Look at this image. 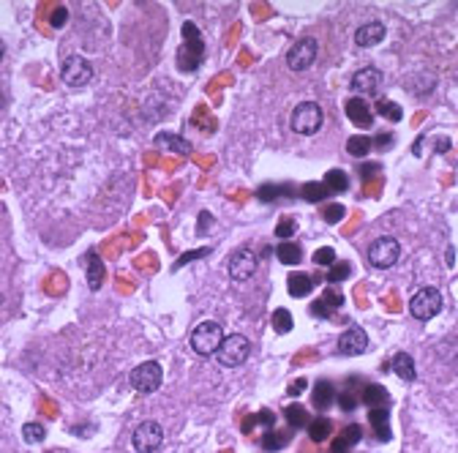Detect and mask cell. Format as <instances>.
Wrapping results in <instances>:
<instances>
[{
  "mask_svg": "<svg viewBox=\"0 0 458 453\" xmlns=\"http://www.w3.org/2000/svg\"><path fill=\"white\" fill-rule=\"evenodd\" d=\"M338 355H347V358H355L368 350V333L363 327H349L338 336V344H335Z\"/></svg>",
  "mask_w": 458,
  "mask_h": 453,
  "instance_id": "cell-11",
  "label": "cell"
},
{
  "mask_svg": "<svg viewBox=\"0 0 458 453\" xmlns=\"http://www.w3.org/2000/svg\"><path fill=\"white\" fill-rule=\"evenodd\" d=\"M256 426H265V431L276 428V415H273L270 410H262V412H256V415H249V418L243 421V434H251Z\"/></svg>",
  "mask_w": 458,
  "mask_h": 453,
  "instance_id": "cell-22",
  "label": "cell"
},
{
  "mask_svg": "<svg viewBox=\"0 0 458 453\" xmlns=\"http://www.w3.org/2000/svg\"><path fill=\"white\" fill-rule=\"evenodd\" d=\"M322 183L331 189V194H344V191H349V175H347L344 170H331Z\"/></svg>",
  "mask_w": 458,
  "mask_h": 453,
  "instance_id": "cell-25",
  "label": "cell"
},
{
  "mask_svg": "<svg viewBox=\"0 0 458 453\" xmlns=\"http://www.w3.org/2000/svg\"><path fill=\"white\" fill-rule=\"evenodd\" d=\"M276 257H279V262H284V265H298L303 259V249L295 241H281L279 246H276Z\"/></svg>",
  "mask_w": 458,
  "mask_h": 453,
  "instance_id": "cell-20",
  "label": "cell"
},
{
  "mask_svg": "<svg viewBox=\"0 0 458 453\" xmlns=\"http://www.w3.org/2000/svg\"><path fill=\"white\" fill-rule=\"evenodd\" d=\"M256 271V254L251 249H237L229 257V276L235 281H249Z\"/></svg>",
  "mask_w": 458,
  "mask_h": 453,
  "instance_id": "cell-12",
  "label": "cell"
},
{
  "mask_svg": "<svg viewBox=\"0 0 458 453\" xmlns=\"http://www.w3.org/2000/svg\"><path fill=\"white\" fill-rule=\"evenodd\" d=\"M131 445L137 453H155L164 445V428L155 421H142L131 434Z\"/></svg>",
  "mask_w": 458,
  "mask_h": 453,
  "instance_id": "cell-8",
  "label": "cell"
},
{
  "mask_svg": "<svg viewBox=\"0 0 458 453\" xmlns=\"http://www.w3.org/2000/svg\"><path fill=\"white\" fill-rule=\"evenodd\" d=\"M384 36H387V30H384V25L382 22H368V25H360L355 30V44L357 47H377V44H382L384 41Z\"/></svg>",
  "mask_w": 458,
  "mask_h": 453,
  "instance_id": "cell-15",
  "label": "cell"
},
{
  "mask_svg": "<svg viewBox=\"0 0 458 453\" xmlns=\"http://www.w3.org/2000/svg\"><path fill=\"white\" fill-rule=\"evenodd\" d=\"M338 440H341V442H347V445L352 448V445H357V442L363 440V428L357 426V424H349V426L341 431V437H338Z\"/></svg>",
  "mask_w": 458,
  "mask_h": 453,
  "instance_id": "cell-37",
  "label": "cell"
},
{
  "mask_svg": "<svg viewBox=\"0 0 458 453\" xmlns=\"http://www.w3.org/2000/svg\"><path fill=\"white\" fill-rule=\"evenodd\" d=\"M270 323H273V330H276L279 336H286V333L295 327V320H292L289 309H276L273 317H270Z\"/></svg>",
  "mask_w": 458,
  "mask_h": 453,
  "instance_id": "cell-31",
  "label": "cell"
},
{
  "mask_svg": "<svg viewBox=\"0 0 458 453\" xmlns=\"http://www.w3.org/2000/svg\"><path fill=\"white\" fill-rule=\"evenodd\" d=\"M289 445V431H276V428H270V431H265V437H262V448L268 453H279L284 451Z\"/></svg>",
  "mask_w": 458,
  "mask_h": 453,
  "instance_id": "cell-23",
  "label": "cell"
},
{
  "mask_svg": "<svg viewBox=\"0 0 458 453\" xmlns=\"http://www.w3.org/2000/svg\"><path fill=\"white\" fill-rule=\"evenodd\" d=\"M308 311H311L314 317H322V320H328V317H331V306H328L325 301H314Z\"/></svg>",
  "mask_w": 458,
  "mask_h": 453,
  "instance_id": "cell-42",
  "label": "cell"
},
{
  "mask_svg": "<svg viewBox=\"0 0 458 453\" xmlns=\"http://www.w3.org/2000/svg\"><path fill=\"white\" fill-rule=\"evenodd\" d=\"M398 257H401V243H398L393 235H382V238H377V241L368 246V262H371L374 268H380V271L393 268V265L398 262Z\"/></svg>",
  "mask_w": 458,
  "mask_h": 453,
  "instance_id": "cell-6",
  "label": "cell"
},
{
  "mask_svg": "<svg viewBox=\"0 0 458 453\" xmlns=\"http://www.w3.org/2000/svg\"><path fill=\"white\" fill-rule=\"evenodd\" d=\"M352 90H355V96H374L377 90H380L382 85V72L380 69H374V66H366V69H360L355 76H352Z\"/></svg>",
  "mask_w": 458,
  "mask_h": 453,
  "instance_id": "cell-13",
  "label": "cell"
},
{
  "mask_svg": "<svg viewBox=\"0 0 458 453\" xmlns=\"http://www.w3.org/2000/svg\"><path fill=\"white\" fill-rule=\"evenodd\" d=\"M387 418H390V412H387L384 407H371V410H368V421H371V426L377 428V437H380L382 442H387V440H390Z\"/></svg>",
  "mask_w": 458,
  "mask_h": 453,
  "instance_id": "cell-21",
  "label": "cell"
},
{
  "mask_svg": "<svg viewBox=\"0 0 458 453\" xmlns=\"http://www.w3.org/2000/svg\"><path fill=\"white\" fill-rule=\"evenodd\" d=\"M390 369L396 372V377H401L404 382H415L417 379V369H415V360L409 353H398L390 360Z\"/></svg>",
  "mask_w": 458,
  "mask_h": 453,
  "instance_id": "cell-16",
  "label": "cell"
},
{
  "mask_svg": "<svg viewBox=\"0 0 458 453\" xmlns=\"http://www.w3.org/2000/svg\"><path fill=\"white\" fill-rule=\"evenodd\" d=\"M60 76L69 88H85L90 79H93V66L82 58V55H71L63 60V69H60Z\"/></svg>",
  "mask_w": 458,
  "mask_h": 453,
  "instance_id": "cell-10",
  "label": "cell"
},
{
  "mask_svg": "<svg viewBox=\"0 0 458 453\" xmlns=\"http://www.w3.org/2000/svg\"><path fill=\"white\" fill-rule=\"evenodd\" d=\"M0 306H3V295H0Z\"/></svg>",
  "mask_w": 458,
  "mask_h": 453,
  "instance_id": "cell-50",
  "label": "cell"
},
{
  "mask_svg": "<svg viewBox=\"0 0 458 453\" xmlns=\"http://www.w3.org/2000/svg\"><path fill=\"white\" fill-rule=\"evenodd\" d=\"M311 399H314V407H317V410H328V407L335 402V388H333L331 379H319Z\"/></svg>",
  "mask_w": 458,
  "mask_h": 453,
  "instance_id": "cell-19",
  "label": "cell"
},
{
  "mask_svg": "<svg viewBox=\"0 0 458 453\" xmlns=\"http://www.w3.org/2000/svg\"><path fill=\"white\" fill-rule=\"evenodd\" d=\"M333 453H349V445L341 442V440H335V442H333Z\"/></svg>",
  "mask_w": 458,
  "mask_h": 453,
  "instance_id": "cell-48",
  "label": "cell"
},
{
  "mask_svg": "<svg viewBox=\"0 0 458 453\" xmlns=\"http://www.w3.org/2000/svg\"><path fill=\"white\" fill-rule=\"evenodd\" d=\"M317 39H298L289 52H286V66L292 69V72H305V69H311L314 66V60H317Z\"/></svg>",
  "mask_w": 458,
  "mask_h": 453,
  "instance_id": "cell-9",
  "label": "cell"
},
{
  "mask_svg": "<svg viewBox=\"0 0 458 453\" xmlns=\"http://www.w3.org/2000/svg\"><path fill=\"white\" fill-rule=\"evenodd\" d=\"M335 402H338V407L344 412H352V410H357V404H360V393H355L352 388H344V391L335 393Z\"/></svg>",
  "mask_w": 458,
  "mask_h": 453,
  "instance_id": "cell-34",
  "label": "cell"
},
{
  "mask_svg": "<svg viewBox=\"0 0 458 453\" xmlns=\"http://www.w3.org/2000/svg\"><path fill=\"white\" fill-rule=\"evenodd\" d=\"M371 148H374V140H371V137H366V134H355V137H349V140H347V151L352 153L355 158L368 156Z\"/></svg>",
  "mask_w": 458,
  "mask_h": 453,
  "instance_id": "cell-26",
  "label": "cell"
},
{
  "mask_svg": "<svg viewBox=\"0 0 458 453\" xmlns=\"http://www.w3.org/2000/svg\"><path fill=\"white\" fill-rule=\"evenodd\" d=\"M445 151H450V140L439 137V140H436V153H445Z\"/></svg>",
  "mask_w": 458,
  "mask_h": 453,
  "instance_id": "cell-47",
  "label": "cell"
},
{
  "mask_svg": "<svg viewBox=\"0 0 458 453\" xmlns=\"http://www.w3.org/2000/svg\"><path fill=\"white\" fill-rule=\"evenodd\" d=\"M360 402L366 407H382V402H387V391L382 385H366L360 393Z\"/></svg>",
  "mask_w": 458,
  "mask_h": 453,
  "instance_id": "cell-28",
  "label": "cell"
},
{
  "mask_svg": "<svg viewBox=\"0 0 458 453\" xmlns=\"http://www.w3.org/2000/svg\"><path fill=\"white\" fill-rule=\"evenodd\" d=\"M155 145H164V148H169V151L175 153H188V142L178 137V134H169V131H164V134H155Z\"/></svg>",
  "mask_w": 458,
  "mask_h": 453,
  "instance_id": "cell-27",
  "label": "cell"
},
{
  "mask_svg": "<svg viewBox=\"0 0 458 453\" xmlns=\"http://www.w3.org/2000/svg\"><path fill=\"white\" fill-rule=\"evenodd\" d=\"M377 173H380V164H363V167H360V177H363V180H371Z\"/></svg>",
  "mask_w": 458,
  "mask_h": 453,
  "instance_id": "cell-45",
  "label": "cell"
},
{
  "mask_svg": "<svg viewBox=\"0 0 458 453\" xmlns=\"http://www.w3.org/2000/svg\"><path fill=\"white\" fill-rule=\"evenodd\" d=\"M286 391H289V396H300V393L305 391V379H303V377L295 379V382H292V385H289Z\"/></svg>",
  "mask_w": 458,
  "mask_h": 453,
  "instance_id": "cell-46",
  "label": "cell"
},
{
  "mask_svg": "<svg viewBox=\"0 0 458 453\" xmlns=\"http://www.w3.org/2000/svg\"><path fill=\"white\" fill-rule=\"evenodd\" d=\"M300 197L305 202H322L331 197V189L325 183H305L303 189H300Z\"/></svg>",
  "mask_w": 458,
  "mask_h": 453,
  "instance_id": "cell-32",
  "label": "cell"
},
{
  "mask_svg": "<svg viewBox=\"0 0 458 453\" xmlns=\"http://www.w3.org/2000/svg\"><path fill=\"white\" fill-rule=\"evenodd\" d=\"M314 265H322V268H331V265H335V252H333L331 246L317 249V252H314Z\"/></svg>",
  "mask_w": 458,
  "mask_h": 453,
  "instance_id": "cell-38",
  "label": "cell"
},
{
  "mask_svg": "<svg viewBox=\"0 0 458 453\" xmlns=\"http://www.w3.org/2000/svg\"><path fill=\"white\" fill-rule=\"evenodd\" d=\"M286 290H289L292 298H308L314 292V278L308 273H292L286 278Z\"/></svg>",
  "mask_w": 458,
  "mask_h": 453,
  "instance_id": "cell-17",
  "label": "cell"
},
{
  "mask_svg": "<svg viewBox=\"0 0 458 453\" xmlns=\"http://www.w3.org/2000/svg\"><path fill=\"white\" fill-rule=\"evenodd\" d=\"M66 20H69V11H66V6H57V8L52 11V25L63 27V25H66Z\"/></svg>",
  "mask_w": 458,
  "mask_h": 453,
  "instance_id": "cell-43",
  "label": "cell"
},
{
  "mask_svg": "<svg viewBox=\"0 0 458 453\" xmlns=\"http://www.w3.org/2000/svg\"><path fill=\"white\" fill-rule=\"evenodd\" d=\"M344 109H347V118L360 128H368L371 126V121H374V115H371V107L366 104V101L360 99V96H352V99H347L344 104Z\"/></svg>",
  "mask_w": 458,
  "mask_h": 453,
  "instance_id": "cell-14",
  "label": "cell"
},
{
  "mask_svg": "<svg viewBox=\"0 0 458 453\" xmlns=\"http://www.w3.org/2000/svg\"><path fill=\"white\" fill-rule=\"evenodd\" d=\"M322 301L328 303L331 309H341V303H344V295H341V292H335V290H328Z\"/></svg>",
  "mask_w": 458,
  "mask_h": 453,
  "instance_id": "cell-44",
  "label": "cell"
},
{
  "mask_svg": "<svg viewBox=\"0 0 458 453\" xmlns=\"http://www.w3.org/2000/svg\"><path fill=\"white\" fill-rule=\"evenodd\" d=\"M409 311H412V317L415 320H433L439 311H442V292L436 290V287H423V290H417L415 295H412V301H409Z\"/></svg>",
  "mask_w": 458,
  "mask_h": 453,
  "instance_id": "cell-7",
  "label": "cell"
},
{
  "mask_svg": "<svg viewBox=\"0 0 458 453\" xmlns=\"http://www.w3.org/2000/svg\"><path fill=\"white\" fill-rule=\"evenodd\" d=\"M249 355H251V342L243 333H229L216 350V360L224 369H237L249 360Z\"/></svg>",
  "mask_w": 458,
  "mask_h": 453,
  "instance_id": "cell-2",
  "label": "cell"
},
{
  "mask_svg": "<svg viewBox=\"0 0 458 453\" xmlns=\"http://www.w3.org/2000/svg\"><path fill=\"white\" fill-rule=\"evenodd\" d=\"M325 123V112H322V107L317 104V101H303V104H298L295 109H292V118H289V126L295 134H303V137H311V134H317L319 128Z\"/></svg>",
  "mask_w": 458,
  "mask_h": 453,
  "instance_id": "cell-3",
  "label": "cell"
},
{
  "mask_svg": "<svg viewBox=\"0 0 458 453\" xmlns=\"http://www.w3.org/2000/svg\"><path fill=\"white\" fill-rule=\"evenodd\" d=\"M224 342V327L218 325V323H200V325L191 330V350L197 355H202V358H210V355H216L218 350V344Z\"/></svg>",
  "mask_w": 458,
  "mask_h": 453,
  "instance_id": "cell-5",
  "label": "cell"
},
{
  "mask_svg": "<svg viewBox=\"0 0 458 453\" xmlns=\"http://www.w3.org/2000/svg\"><path fill=\"white\" fill-rule=\"evenodd\" d=\"M204 60V39L194 22H183V47L178 52L180 72H197Z\"/></svg>",
  "mask_w": 458,
  "mask_h": 453,
  "instance_id": "cell-1",
  "label": "cell"
},
{
  "mask_svg": "<svg viewBox=\"0 0 458 453\" xmlns=\"http://www.w3.org/2000/svg\"><path fill=\"white\" fill-rule=\"evenodd\" d=\"M284 418H286V424L289 428H305L311 421H308V412H305L300 404H289V407H284Z\"/></svg>",
  "mask_w": 458,
  "mask_h": 453,
  "instance_id": "cell-24",
  "label": "cell"
},
{
  "mask_svg": "<svg viewBox=\"0 0 458 453\" xmlns=\"http://www.w3.org/2000/svg\"><path fill=\"white\" fill-rule=\"evenodd\" d=\"M284 189H286V186H279V183H265V186L256 189V200L276 202V200H281V191H284Z\"/></svg>",
  "mask_w": 458,
  "mask_h": 453,
  "instance_id": "cell-35",
  "label": "cell"
},
{
  "mask_svg": "<svg viewBox=\"0 0 458 453\" xmlns=\"http://www.w3.org/2000/svg\"><path fill=\"white\" fill-rule=\"evenodd\" d=\"M305 428H308V437H311L314 442H325V440L331 437L333 424L328 421V418H317V421H311Z\"/></svg>",
  "mask_w": 458,
  "mask_h": 453,
  "instance_id": "cell-29",
  "label": "cell"
},
{
  "mask_svg": "<svg viewBox=\"0 0 458 453\" xmlns=\"http://www.w3.org/2000/svg\"><path fill=\"white\" fill-rule=\"evenodd\" d=\"M377 112H380L384 121H390V123H398V121L404 118V109H401L396 101H390V99L377 101Z\"/></svg>",
  "mask_w": 458,
  "mask_h": 453,
  "instance_id": "cell-30",
  "label": "cell"
},
{
  "mask_svg": "<svg viewBox=\"0 0 458 453\" xmlns=\"http://www.w3.org/2000/svg\"><path fill=\"white\" fill-rule=\"evenodd\" d=\"M374 145H377L380 151H390V148L396 145V137H393L390 131H384V134H377V140H374Z\"/></svg>",
  "mask_w": 458,
  "mask_h": 453,
  "instance_id": "cell-41",
  "label": "cell"
},
{
  "mask_svg": "<svg viewBox=\"0 0 458 453\" xmlns=\"http://www.w3.org/2000/svg\"><path fill=\"white\" fill-rule=\"evenodd\" d=\"M295 232H298V224H295V219H281L279 226H276V235H279L281 241H289Z\"/></svg>",
  "mask_w": 458,
  "mask_h": 453,
  "instance_id": "cell-40",
  "label": "cell"
},
{
  "mask_svg": "<svg viewBox=\"0 0 458 453\" xmlns=\"http://www.w3.org/2000/svg\"><path fill=\"white\" fill-rule=\"evenodd\" d=\"M128 382H131V388H134L137 393H145V396H148V393H155V391L161 388V382H164V369H161L158 360H142L139 366L131 369Z\"/></svg>",
  "mask_w": 458,
  "mask_h": 453,
  "instance_id": "cell-4",
  "label": "cell"
},
{
  "mask_svg": "<svg viewBox=\"0 0 458 453\" xmlns=\"http://www.w3.org/2000/svg\"><path fill=\"white\" fill-rule=\"evenodd\" d=\"M352 276V265L349 262H335L331 265V273H328V281L331 284H338V281H344V278Z\"/></svg>",
  "mask_w": 458,
  "mask_h": 453,
  "instance_id": "cell-36",
  "label": "cell"
},
{
  "mask_svg": "<svg viewBox=\"0 0 458 453\" xmlns=\"http://www.w3.org/2000/svg\"><path fill=\"white\" fill-rule=\"evenodd\" d=\"M344 213H347V208H344V205H328V208H325V213H322V219H325L328 224H338V222L344 219Z\"/></svg>",
  "mask_w": 458,
  "mask_h": 453,
  "instance_id": "cell-39",
  "label": "cell"
},
{
  "mask_svg": "<svg viewBox=\"0 0 458 453\" xmlns=\"http://www.w3.org/2000/svg\"><path fill=\"white\" fill-rule=\"evenodd\" d=\"M85 268H88V287L96 292L104 284V262L93 252L85 254Z\"/></svg>",
  "mask_w": 458,
  "mask_h": 453,
  "instance_id": "cell-18",
  "label": "cell"
},
{
  "mask_svg": "<svg viewBox=\"0 0 458 453\" xmlns=\"http://www.w3.org/2000/svg\"><path fill=\"white\" fill-rule=\"evenodd\" d=\"M3 52H6V47H3V41H0V60H3Z\"/></svg>",
  "mask_w": 458,
  "mask_h": 453,
  "instance_id": "cell-49",
  "label": "cell"
},
{
  "mask_svg": "<svg viewBox=\"0 0 458 453\" xmlns=\"http://www.w3.org/2000/svg\"><path fill=\"white\" fill-rule=\"evenodd\" d=\"M22 440H25L27 445H39V442H44V440H47V428H44V424H39V421L25 424V426H22Z\"/></svg>",
  "mask_w": 458,
  "mask_h": 453,
  "instance_id": "cell-33",
  "label": "cell"
}]
</instances>
